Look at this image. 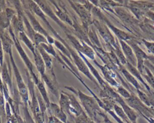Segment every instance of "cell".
<instances>
[{"mask_svg":"<svg viewBox=\"0 0 154 123\" xmlns=\"http://www.w3.org/2000/svg\"><path fill=\"white\" fill-rule=\"evenodd\" d=\"M64 88L73 92L76 96L78 97L80 100L81 103L82 104L83 107L85 110L86 113L91 120L94 121L96 123L99 121L97 118L98 113L102 110L94 97H91L86 95L81 91L76 89L72 86H64Z\"/></svg>","mask_w":154,"mask_h":123,"instance_id":"cell-1","label":"cell"},{"mask_svg":"<svg viewBox=\"0 0 154 123\" xmlns=\"http://www.w3.org/2000/svg\"><path fill=\"white\" fill-rule=\"evenodd\" d=\"M72 9L79 17L82 25L88 29L92 24L91 18V9L94 7L90 2L85 1L84 4L77 2L73 1H68Z\"/></svg>","mask_w":154,"mask_h":123,"instance_id":"cell-2","label":"cell"},{"mask_svg":"<svg viewBox=\"0 0 154 123\" xmlns=\"http://www.w3.org/2000/svg\"><path fill=\"white\" fill-rule=\"evenodd\" d=\"M8 31L10 35L11 36V38L14 43V46H15L20 56L21 57V58L22 59L26 67H27L28 71L29 73V74L32 77V79L33 82H34V84L36 85L40 80L34 71V67L32 62L29 59V57L28 56L27 54L23 50V47L21 46L20 41L19 40V39L17 38V36L16 35V34H14L11 25L8 28Z\"/></svg>","mask_w":154,"mask_h":123,"instance_id":"cell-3","label":"cell"},{"mask_svg":"<svg viewBox=\"0 0 154 123\" xmlns=\"http://www.w3.org/2000/svg\"><path fill=\"white\" fill-rule=\"evenodd\" d=\"M8 55L10 57V61L11 62V65L13 70L14 76L16 78L18 92L20 96V98L22 100V102L23 103V107L28 108V107L29 106V104H30V101L29 100V91H28V88L22 77V76H21L20 73L18 69V67L16 65V62H15L13 56V53H10Z\"/></svg>","mask_w":154,"mask_h":123,"instance_id":"cell-4","label":"cell"},{"mask_svg":"<svg viewBox=\"0 0 154 123\" xmlns=\"http://www.w3.org/2000/svg\"><path fill=\"white\" fill-rule=\"evenodd\" d=\"M36 4L39 6L41 10L43 11L45 15H47L50 18H51L56 23L61 27V28L64 31L65 34H74V30L72 29L69 28L62 21H61L58 17L56 16L55 12L51 7L49 1H41V0H35L34 1Z\"/></svg>","mask_w":154,"mask_h":123,"instance_id":"cell-5","label":"cell"},{"mask_svg":"<svg viewBox=\"0 0 154 123\" xmlns=\"http://www.w3.org/2000/svg\"><path fill=\"white\" fill-rule=\"evenodd\" d=\"M67 38L75 47L77 52L81 53L84 56H87L90 59L95 60V52L93 49L83 41H79L76 37L72 34H66Z\"/></svg>","mask_w":154,"mask_h":123,"instance_id":"cell-6","label":"cell"},{"mask_svg":"<svg viewBox=\"0 0 154 123\" xmlns=\"http://www.w3.org/2000/svg\"><path fill=\"white\" fill-rule=\"evenodd\" d=\"M92 24L99 31L100 36L107 43L108 45L111 47H114V49L119 46L116 43L114 37L111 34L109 29L106 27V26L104 23L97 20L94 19L92 20Z\"/></svg>","mask_w":154,"mask_h":123,"instance_id":"cell-7","label":"cell"},{"mask_svg":"<svg viewBox=\"0 0 154 123\" xmlns=\"http://www.w3.org/2000/svg\"><path fill=\"white\" fill-rule=\"evenodd\" d=\"M42 81L46 85L49 91L54 94L57 98H59L60 93L59 92L58 84L56 76L54 70L46 71L45 73L41 76Z\"/></svg>","mask_w":154,"mask_h":123,"instance_id":"cell-8","label":"cell"},{"mask_svg":"<svg viewBox=\"0 0 154 123\" xmlns=\"http://www.w3.org/2000/svg\"><path fill=\"white\" fill-rule=\"evenodd\" d=\"M127 43L130 44V46L132 47L135 56L136 57L137 61V69L140 72L141 74L143 73L144 67V61L148 59L149 56L146 55V53L140 48V47L135 43L134 41L132 40H127Z\"/></svg>","mask_w":154,"mask_h":123,"instance_id":"cell-9","label":"cell"},{"mask_svg":"<svg viewBox=\"0 0 154 123\" xmlns=\"http://www.w3.org/2000/svg\"><path fill=\"white\" fill-rule=\"evenodd\" d=\"M49 2H51V4H52L54 8H55V10L54 11V12L58 18L61 21L66 22L72 28L73 25V20L70 17L69 12L64 7V5L63 4H61V1H60V2L58 3H57L55 1H51Z\"/></svg>","mask_w":154,"mask_h":123,"instance_id":"cell-10","label":"cell"},{"mask_svg":"<svg viewBox=\"0 0 154 123\" xmlns=\"http://www.w3.org/2000/svg\"><path fill=\"white\" fill-rule=\"evenodd\" d=\"M24 9V12L25 15L26 16L28 20L29 21L30 24L31 25L33 29L35 31V32H38L43 35H44L46 38H48L50 35L48 33V32L46 31V29L41 25V24L40 23L39 21L35 18V17L34 16V13L28 10V9Z\"/></svg>","mask_w":154,"mask_h":123,"instance_id":"cell-11","label":"cell"},{"mask_svg":"<svg viewBox=\"0 0 154 123\" xmlns=\"http://www.w3.org/2000/svg\"><path fill=\"white\" fill-rule=\"evenodd\" d=\"M0 39L2 42L4 52L8 55L12 53V46L14 43L8 29H2L0 28Z\"/></svg>","mask_w":154,"mask_h":123,"instance_id":"cell-12","label":"cell"},{"mask_svg":"<svg viewBox=\"0 0 154 123\" xmlns=\"http://www.w3.org/2000/svg\"><path fill=\"white\" fill-rule=\"evenodd\" d=\"M121 47L122 49V52L126 58L127 62H129L132 65L135 67L137 65V61L134 51L132 47L126 42L123 40H119Z\"/></svg>","mask_w":154,"mask_h":123,"instance_id":"cell-13","label":"cell"},{"mask_svg":"<svg viewBox=\"0 0 154 123\" xmlns=\"http://www.w3.org/2000/svg\"><path fill=\"white\" fill-rule=\"evenodd\" d=\"M59 106L62 109V110L66 114L67 117H69V119H68V120L70 121H73L75 118L72 116L70 110V100L66 92L63 91H61L60 95Z\"/></svg>","mask_w":154,"mask_h":123,"instance_id":"cell-14","label":"cell"},{"mask_svg":"<svg viewBox=\"0 0 154 123\" xmlns=\"http://www.w3.org/2000/svg\"><path fill=\"white\" fill-rule=\"evenodd\" d=\"M66 94L68 95L69 100H70V113L72 116L75 118L79 115H80L81 113H84L85 111L82 109L81 105L79 103V101L77 100L76 98L75 95L73 94H69L66 92Z\"/></svg>","mask_w":154,"mask_h":123,"instance_id":"cell-15","label":"cell"},{"mask_svg":"<svg viewBox=\"0 0 154 123\" xmlns=\"http://www.w3.org/2000/svg\"><path fill=\"white\" fill-rule=\"evenodd\" d=\"M48 111L51 115L57 119H59L63 123H67L68 122V117L66 114L62 110L60 107L54 103H50V106L48 109Z\"/></svg>","mask_w":154,"mask_h":123,"instance_id":"cell-16","label":"cell"},{"mask_svg":"<svg viewBox=\"0 0 154 123\" xmlns=\"http://www.w3.org/2000/svg\"><path fill=\"white\" fill-rule=\"evenodd\" d=\"M93 62H94V64L101 70L105 79L106 80V81L110 83L112 86L118 88L119 86H120V85L116 81V80L114 79L113 76L115 75L114 74V73H113V72L111 71V68H109L108 66L106 65H101L100 64H99L96 60H94Z\"/></svg>","mask_w":154,"mask_h":123,"instance_id":"cell-17","label":"cell"},{"mask_svg":"<svg viewBox=\"0 0 154 123\" xmlns=\"http://www.w3.org/2000/svg\"><path fill=\"white\" fill-rule=\"evenodd\" d=\"M1 76L3 82V83L6 85L9 90L12 89V78L11 73L10 69V64L8 65L7 64L6 62L4 61L2 66L1 68Z\"/></svg>","mask_w":154,"mask_h":123,"instance_id":"cell-18","label":"cell"},{"mask_svg":"<svg viewBox=\"0 0 154 123\" xmlns=\"http://www.w3.org/2000/svg\"><path fill=\"white\" fill-rule=\"evenodd\" d=\"M117 102H118L120 104L122 108L124 110L125 114L126 115L130 121L132 122H137V119L138 117V115L136 113L135 110L131 107L121 97L119 98Z\"/></svg>","mask_w":154,"mask_h":123,"instance_id":"cell-19","label":"cell"},{"mask_svg":"<svg viewBox=\"0 0 154 123\" xmlns=\"http://www.w3.org/2000/svg\"><path fill=\"white\" fill-rule=\"evenodd\" d=\"M34 64L36 67V69L40 76H43L46 72V65L43 60V58L39 53L37 48H35V53L33 54Z\"/></svg>","mask_w":154,"mask_h":123,"instance_id":"cell-20","label":"cell"},{"mask_svg":"<svg viewBox=\"0 0 154 123\" xmlns=\"http://www.w3.org/2000/svg\"><path fill=\"white\" fill-rule=\"evenodd\" d=\"M37 49L40 53L43 60L45 62V64L46 65V71H51L54 70L53 67V59L51 57V56L45 51V50L41 46H39L37 47Z\"/></svg>","mask_w":154,"mask_h":123,"instance_id":"cell-21","label":"cell"},{"mask_svg":"<svg viewBox=\"0 0 154 123\" xmlns=\"http://www.w3.org/2000/svg\"><path fill=\"white\" fill-rule=\"evenodd\" d=\"M88 37L91 44V47L93 49H94V47L101 48V44L99 41V38L97 35L96 29L94 28V26L92 25V24L89 26L88 31Z\"/></svg>","mask_w":154,"mask_h":123,"instance_id":"cell-22","label":"cell"},{"mask_svg":"<svg viewBox=\"0 0 154 123\" xmlns=\"http://www.w3.org/2000/svg\"><path fill=\"white\" fill-rule=\"evenodd\" d=\"M126 66H127V68H128L129 70V71L137 79H138V80H140V81L144 85V86L146 87V88L147 89V90L149 91V92H150V94H152L153 92H151V89L149 87V86L146 83V82H144V79H143L142 76H141V74L140 73V72L138 70L137 68H135V67L132 65L131 64H129V62H127V64H126Z\"/></svg>","mask_w":154,"mask_h":123,"instance_id":"cell-23","label":"cell"},{"mask_svg":"<svg viewBox=\"0 0 154 123\" xmlns=\"http://www.w3.org/2000/svg\"><path fill=\"white\" fill-rule=\"evenodd\" d=\"M19 38L27 46V47L29 49V50L32 52V55L35 53V48L34 43L29 38V37L26 35L25 32H20L18 34Z\"/></svg>","mask_w":154,"mask_h":123,"instance_id":"cell-24","label":"cell"},{"mask_svg":"<svg viewBox=\"0 0 154 123\" xmlns=\"http://www.w3.org/2000/svg\"><path fill=\"white\" fill-rule=\"evenodd\" d=\"M120 69H121V71H122V74H123V75L125 76V77H126L127 80L129 83H131L134 87H135L137 90L142 91V88H141L140 83L136 80L135 77L128 70H126L124 68H122V67L120 68Z\"/></svg>","mask_w":154,"mask_h":123,"instance_id":"cell-25","label":"cell"},{"mask_svg":"<svg viewBox=\"0 0 154 123\" xmlns=\"http://www.w3.org/2000/svg\"><path fill=\"white\" fill-rule=\"evenodd\" d=\"M137 92L139 97L138 98L146 106L149 108L154 107V101L153 99L150 98L149 96L141 90H137Z\"/></svg>","mask_w":154,"mask_h":123,"instance_id":"cell-26","label":"cell"},{"mask_svg":"<svg viewBox=\"0 0 154 123\" xmlns=\"http://www.w3.org/2000/svg\"><path fill=\"white\" fill-rule=\"evenodd\" d=\"M7 120L5 112V103L4 93L0 91V123L5 122Z\"/></svg>","mask_w":154,"mask_h":123,"instance_id":"cell-27","label":"cell"},{"mask_svg":"<svg viewBox=\"0 0 154 123\" xmlns=\"http://www.w3.org/2000/svg\"><path fill=\"white\" fill-rule=\"evenodd\" d=\"M54 45L58 49V50H59L61 53H63L64 56H66L67 58H68L73 62V59L72 58V56H71V55H70L69 51L64 46V44L63 43H61L58 40H55V42H54Z\"/></svg>","mask_w":154,"mask_h":123,"instance_id":"cell-28","label":"cell"},{"mask_svg":"<svg viewBox=\"0 0 154 123\" xmlns=\"http://www.w3.org/2000/svg\"><path fill=\"white\" fill-rule=\"evenodd\" d=\"M113 109L115 111V113L125 122V123H128L130 121V120L128 119V116L125 114L124 110L122 108V107L119 106L117 104H114L113 106Z\"/></svg>","mask_w":154,"mask_h":123,"instance_id":"cell-29","label":"cell"},{"mask_svg":"<svg viewBox=\"0 0 154 123\" xmlns=\"http://www.w3.org/2000/svg\"><path fill=\"white\" fill-rule=\"evenodd\" d=\"M144 71H145V74L142 73L141 74V76L145 78L149 85H150V86L154 89V76L153 75V73L145 65L144 67Z\"/></svg>","mask_w":154,"mask_h":123,"instance_id":"cell-30","label":"cell"},{"mask_svg":"<svg viewBox=\"0 0 154 123\" xmlns=\"http://www.w3.org/2000/svg\"><path fill=\"white\" fill-rule=\"evenodd\" d=\"M33 43L36 47L39 46L42 43L48 44L46 38L44 35H43L38 32H36L35 34L34 35V39H33Z\"/></svg>","mask_w":154,"mask_h":123,"instance_id":"cell-31","label":"cell"},{"mask_svg":"<svg viewBox=\"0 0 154 123\" xmlns=\"http://www.w3.org/2000/svg\"><path fill=\"white\" fill-rule=\"evenodd\" d=\"M91 119L85 112L81 113L78 116L75 118L74 123H90Z\"/></svg>","mask_w":154,"mask_h":123,"instance_id":"cell-32","label":"cell"},{"mask_svg":"<svg viewBox=\"0 0 154 123\" xmlns=\"http://www.w3.org/2000/svg\"><path fill=\"white\" fill-rule=\"evenodd\" d=\"M117 92L118 94L121 95L123 97L125 98L126 99L129 98L131 95V94L125 88H124L123 87H122L121 86H120L117 88Z\"/></svg>","mask_w":154,"mask_h":123,"instance_id":"cell-33","label":"cell"},{"mask_svg":"<svg viewBox=\"0 0 154 123\" xmlns=\"http://www.w3.org/2000/svg\"><path fill=\"white\" fill-rule=\"evenodd\" d=\"M143 41L144 42L147 49L149 50V52L154 55V43L149 42V41H146L145 40H143Z\"/></svg>","mask_w":154,"mask_h":123,"instance_id":"cell-34","label":"cell"},{"mask_svg":"<svg viewBox=\"0 0 154 123\" xmlns=\"http://www.w3.org/2000/svg\"><path fill=\"white\" fill-rule=\"evenodd\" d=\"M4 62V50L1 40L0 39V68H1V67L2 66Z\"/></svg>","mask_w":154,"mask_h":123,"instance_id":"cell-35","label":"cell"},{"mask_svg":"<svg viewBox=\"0 0 154 123\" xmlns=\"http://www.w3.org/2000/svg\"><path fill=\"white\" fill-rule=\"evenodd\" d=\"M7 4H8V1L0 0V13L3 11L5 9V8L8 6Z\"/></svg>","mask_w":154,"mask_h":123,"instance_id":"cell-36","label":"cell"},{"mask_svg":"<svg viewBox=\"0 0 154 123\" xmlns=\"http://www.w3.org/2000/svg\"><path fill=\"white\" fill-rule=\"evenodd\" d=\"M144 65H145L146 67H147L150 71H152L153 72H154V65H152L149 61H147V59L144 61Z\"/></svg>","mask_w":154,"mask_h":123,"instance_id":"cell-37","label":"cell"},{"mask_svg":"<svg viewBox=\"0 0 154 123\" xmlns=\"http://www.w3.org/2000/svg\"><path fill=\"white\" fill-rule=\"evenodd\" d=\"M148 59L151 61L152 63L154 64V56H149V58Z\"/></svg>","mask_w":154,"mask_h":123,"instance_id":"cell-38","label":"cell"},{"mask_svg":"<svg viewBox=\"0 0 154 123\" xmlns=\"http://www.w3.org/2000/svg\"><path fill=\"white\" fill-rule=\"evenodd\" d=\"M97 123H103V122H102L101 121H99V122H97Z\"/></svg>","mask_w":154,"mask_h":123,"instance_id":"cell-39","label":"cell"},{"mask_svg":"<svg viewBox=\"0 0 154 123\" xmlns=\"http://www.w3.org/2000/svg\"><path fill=\"white\" fill-rule=\"evenodd\" d=\"M128 123H137V122H128Z\"/></svg>","mask_w":154,"mask_h":123,"instance_id":"cell-40","label":"cell"},{"mask_svg":"<svg viewBox=\"0 0 154 123\" xmlns=\"http://www.w3.org/2000/svg\"><path fill=\"white\" fill-rule=\"evenodd\" d=\"M1 123H6V122H1Z\"/></svg>","mask_w":154,"mask_h":123,"instance_id":"cell-41","label":"cell"}]
</instances>
